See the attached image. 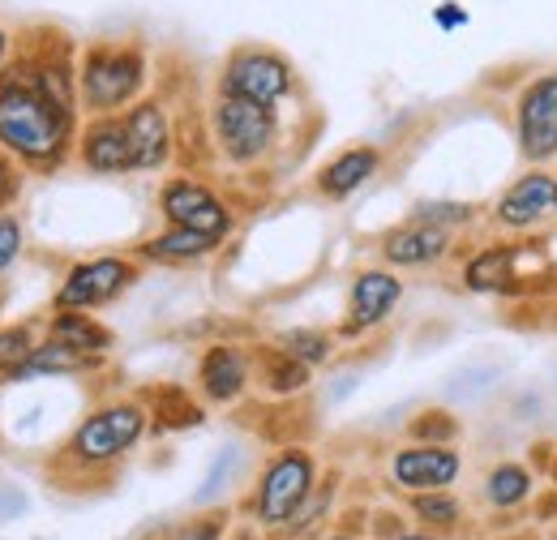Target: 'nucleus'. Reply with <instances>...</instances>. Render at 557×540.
<instances>
[{
    "mask_svg": "<svg viewBox=\"0 0 557 540\" xmlns=\"http://www.w3.org/2000/svg\"><path fill=\"white\" fill-rule=\"evenodd\" d=\"M399 279H391V274H382V270H369V274H360L356 279V287H351V322L348 331H364V327H377L391 309H395V300H399Z\"/></svg>",
    "mask_w": 557,
    "mask_h": 540,
    "instance_id": "12",
    "label": "nucleus"
},
{
    "mask_svg": "<svg viewBox=\"0 0 557 540\" xmlns=\"http://www.w3.org/2000/svg\"><path fill=\"white\" fill-rule=\"evenodd\" d=\"M283 352H292L305 365H318V360H326L331 343H326V335H318V331H292V335H283Z\"/></svg>",
    "mask_w": 557,
    "mask_h": 540,
    "instance_id": "24",
    "label": "nucleus"
},
{
    "mask_svg": "<svg viewBox=\"0 0 557 540\" xmlns=\"http://www.w3.org/2000/svg\"><path fill=\"white\" fill-rule=\"evenodd\" d=\"M129 142H134V168H159L168 159V121L154 103H141L125 121Z\"/></svg>",
    "mask_w": 557,
    "mask_h": 540,
    "instance_id": "13",
    "label": "nucleus"
},
{
    "mask_svg": "<svg viewBox=\"0 0 557 540\" xmlns=\"http://www.w3.org/2000/svg\"><path fill=\"white\" fill-rule=\"evenodd\" d=\"M0 57H4V35H0Z\"/></svg>",
    "mask_w": 557,
    "mask_h": 540,
    "instance_id": "32",
    "label": "nucleus"
},
{
    "mask_svg": "<svg viewBox=\"0 0 557 540\" xmlns=\"http://www.w3.org/2000/svg\"><path fill=\"white\" fill-rule=\"evenodd\" d=\"M404 540H429V537H404Z\"/></svg>",
    "mask_w": 557,
    "mask_h": 540,
    "instance_id": "33",
    "label": "nucleus"
},
{
    "mask_svg": "<svg viewBox=\"0 0 557 540\" xmlns=\"http://www.w3.org/2000/svg\"><path fill=\"white\" fill-rule=\"evenodd\" d=\"M129 279H134V270L125 267V262H116V258L86 262V267H77L70 279H65V287H61V305H65V309L103 305V300H112Z\"/></svg>",
    "mask_w": 557,
    "mask_h": 540,
    "instance_id": "8",
    "label": "nucleus"
},
{
    "mask_svg": "<svg viewBox=\"0 0 557 540\" xmlns=\"http://www.w3.org/2000/svg\"><path fill=\"white\" fill-rule=\"evenodd\" d=\"M463 22H468V13H463V9H450V4H446V9H437V26H446V30H450V26H463Z\"/></svg>",
    "mask_w": 557,
    "mask_h": 540,
    "instance_id": "31",
    "label": "nucleus"
},
{
    "mask_svg": "<svg viewBox=\"0 0 557 540\" xmlns=\"http://www.w3.org/2000/svg\"><path fill=\"white\" fill-rule=\"evenodd\" d=\"M240 540H249V537H240Z\"/></svg>",
    "mask_w": 557,
    "mask_h": 540,
    "instance_id": "35",
    "label": "nucleus"
},
{
    "mask_svg": "<svg viewBox=\"0 0 557 540\" xmlns=\"http://www.w3.org/2000/svg\"><path fill=\"white\" fill-rule=\"evenodd\" d=\"M138 82H141V65H138V57H129V52H95V57L86 61V77H82L86 99H90L95 108H116V103H125V99L138 90Z\"/></svg>",
    "mask_w": 557,
    "mask_h": 540,
    "instance_id": "7",
    "label": "nucleus"
},
{
    "mask_svg": "<svg viewBox=\"0 0 557 540\" xmlns=\"http://www.w3.org/2000/svg\"><path fill=\"white\" fill-rule=\"evenodd\" d=\"M292 77H287V65L275 61V57H262V52H249V57H236L227 77H223V90L236 95V99H253L262 108L278 103L287 95Z\"/></svg>",
    "mask_w": 557,
    "mask_h": 540,
    "instance_id": "6",
    "label": "nucleus"
},
{
    "mask_svg": "<svg viewBox=\"0 0 557 540\" xmlns=\"http://www.w3.org/2000/svg\"><path fill=\"white\" fill-rule=\"evenodd\" d=\"M373 168H377V155H373V150H348V155H339V159L322 172V189H326L331 198H344V194H351L356 185H364V181L373 176Z\"/></svg>",
    "mask_w": 557,
    "mask_h": 540,
    "instance_id": "17",
    "label": "nucleus"
},
{
    "mask_svg": "<svg viewBox=\"0 0 557 540\" xmlns=\"http://www.w3.org/2000/svg\"><path fill=\"white\" fill-rule=\"evenodd\" d=\"M519 146L528 159L557 155V73L536 77L519 99Z\"/></svg>",
    "mask_w": 557,
    "mask_h": 540,
    "instance_id": "4",
    "label": "nucleus"
},
{
    "mask_svg": "<svg viewBox=\"0 0 557 540\" xmlns=\"http://www.w3.org/2000/svg\"><path fill=\"white\" fill-rule=\"evenodd\" d=\"M17 245H22V232H17V223H13V219H0V270L13 262Z\"/></svg>",
    "mask_w": 557,
    "mask_h": 540,
    "instance_id": "28",
    "label": "nucleus"
},
{
    "mask_svg": "<svg viewBox=\"0 0 557 540\" xmlns=\"http://www.w3.org/2000/svg\"><path fill=\"white\" fill-rule=\"evenodd\" d=\"M70 112L44 99V90L30 86H4L0 90V142L13 146L26 159H48L65 142Z\"/></svg>",
    "mask_w": 557,
    "mask_h": 540,
    "instance_id": "1",
    "label": "nucleus"
},
{
    "mask_svg": "<svg viewBox=\"0 0 557 540\" xmlns=\"http://www.w3.org/2000/svg\"><path fill=\"white\" fill-rule=\"evenodd\" d=\"M557 210V181L545 172H532L523 181H515L506 189V198L497 202V219L510 223V228H532L536 219L554 214Z\"/></svg>",
    "mask_w": 557,
    "mask_h": 540,
    "instance_id": "11",
    "label": "nucleus"
},
{
    "mask_svg": "<svg viewBox=\"0 0 557 540\" xmlns=\"http://www.w3.org/2000/svg\"><path fill=\"white\" fill-rule=\"evenodd\" d=\"M214 130H219V142H223V150H227L232 159L249 163V159H258V155L271 146V137H275V116H271V108H262V103H253V99L227 95V99L214 108Z\"/></svg>",
    "mask_w": 557,
    "mask_h": 540,
    "instance_id": "2",
    "label": "nucleus"
},
{
    "mask_svg": "<svg viewBox=\"0 0 557 540\" xmlns=\"http://www.w3.org/2000/svg\"><path fill=\"white\" fill-rule=\"evenodd\" d=\"M86 365H90V352H77L70 343L52 339L48 347L30 352V360L17 369V378H26V373H70V369H86Z\"/></svg>",
    "mask_w": 557,
    "mask_h": 540,
    "instance_id": "19",
    "label": "nucleus"
},
{
    "mask_svg": "<svg viewBox=\"0 0 557 540\" xmlns=\"http://www.w3.org/2000/svg\"><path fill=\"white\" fill-rule=\"evenodd\" d=\"M0 181H4V168H0Z\"/></svg>",
    "mask_w": 557,
    "mask_h": 540,
    "instance_id": "34",
    "label": "nucleus"
},
{
    "mask_svg": "<svg viewBox=\"0 0 557 540\" xmlns=\"http://www.w3.org/2000/svg\"><path fill=\"white\" fill-rule=\"evenodd\" d=\"M163 210H168V219L176 223V228H194V232H207V236H223L227 232V210L210 198L202 185H194V181H176V185H168V194H163Z\"/></svg>",
    "mask_w": 557,
    "mask_h": 540,
    "instance_id": "9",
    "label": "nucleus"
},
{
    "mask_svg": "<svg viewBox=\"0 0 557 540\" xmlns=\"http://www.w3.org/2000/svg\"><path fill=\"white\" fill-rule=\"evenodd\" d=\"M528 493H532V476L523 472V468H515V464H506V468H497V472L488 476V498L497 506H515Z\"/></svg>",
    "mask_w": 557,
    "mask_h": 540,
    "instance_id": "22",
    "label": "nucleus"
},
{
    "mask_svg": "<svg viewBox=\"0 0 557 540\" xmlns=\"http://www.w3.org/2000/svg\"><path fill=\"white\" fill-rule=\"evenodd\" d=\"M267 378H271V386L275 391H300L305 382H309V373H305V360H296L292 352H271L267 356Z\"/></svg>",
    "mask_w": 557,
    "mask_h": 540,
    "instance_id": "23",
    "label": "nucleus"
},
{
    "mask_svg": "<svg viewBox=\"0 0 557 540\" xmlns=\"http://www.w3.org/2000/svg\"><path fill=\"white\" fill-rule=\"evenodd\" d=\"M446 245H450L446 228H437V223H412V228H404V232H395L386 241V258L399 262V267H420V262L442 258Z\"/></svg>",
    "mask_w": 557,
    "mask_h": 540,
    "instance_id": "14",
    "label": "nucleus"
},
{
    "mask_svg": "<svg viewBox=\"0 0 557 540\" xmlns=\"http://www.w3.org/2000/svg\"><path fill=\"white\" fill-rule=\"evenodd\" d=\"M141 433V412L134 404L121 407H103L95 412L77 438H73V455L77 459H90V464H103V459H116L121 451H129Z\"/></svg>",
    "mask_w": 557,
    "mask_h": 540,
    "instance_id": "3",
    "label": "nucleus"
},
{
    "mask_svg": "<svg viewBox=\"0 0 557 540\" xmlns=\"http://www.w3.org/2000/svg\"><path fill=\"white\" fill-rule=\"evenodd\" d=\"M219 241L207 236V232H194V228H172L168 236H159V241H150L146 245V254H154V258H202L210 254Z\"/></svg>",
    "mask_w": 557,
    "mask_h": 540,
    "instance_id": "20",
    "label": "nucleus"
},
{
    "mask_svg": "<svg viewBox=\"0 0 557 540\" xmlns=\"http://www.w3.org/2000/svg\"><path fill=\"white\" fill-rule=\"evenodd\" d=\"M468 214H472L468 206H420L417 210L420 223H437V228H442L446 219H468Z\"/></svg>",
    "mask_w": 557,
    "mask_h": 540,
    "instance_id": "29",
    "label": "nucleus"
},
{
    "mask_svg": "<svg viewBox=\"0 0 557 540\" xmlns=\"http://www.w3.org/2000/svg\"><path fill=\"white\" fill-rule=\"evenodd\" d=\"M455 476H459V455L446 446H412L395 455V480L404 489H417V493L446 489Z\"/></svg>",
    "mask_w": 557,
    "mask_h": 540,
    "instance_id": "10",
    "label": "nucleus"
},
{
    "mask_svg": "<svg viewBox=\"0 0 557 540\" xmlns=\"http://www.w3.org/2000/svg\"><path fill=\"white\" fill-rule=\"evenodd\" d=\"M52 339H61V343H70L77 352H103L112 335L103 331V327H95L90 318H77V314H65V318H57V327H52Z\"/></svg>",
    "mask_w": 557,
    "mask_h": 540,
    "instance_id": "21",
    "label": "nucleus"
},
{
    "mask_svg": "<svg viewBox=\"0 0 557 540\" xmlns=\"http://www.w3.org/2000/svg\"><path fill=\"white\" fill-rule=\"evenodd\" d=\"M335 540H344V537H335Z\"/></svg>",
    "mask_w": 557,
    "mask_h": 540,
    "instance_id": "36",
    "label": "nucleus"
},
{
    "mask_svg": "<svg viewBox=\"0 0 557 540\" xmlns=\"http://www.w3.org/2000/svg\"><path fill=\"white\" fill-rule=\"evenodd\" d=\"M30 360V339L26 331H4L0 335V373H17Z\"/></svg>",
    "mask_w": 557,
    "mask_h": 540,
    "instance_id": "25",
    "label": "nucleus"
},
{
    "mask_svg": "<svg viewBox=\"0 0 557 540\" xmlns=\"http://www.w3.org/2000/svg\"><path fill=\"white\" fill-rule=\"evenodd\" d=\"M515 258H519V249H515V245L481 254V258L468 267V287H476V292H497V287H510V279H515Z\"/></svg>",
    "mask_w": 557,
    "mask_h": 540,
    "instance_id": "18",
    "label": "nucleus"
},
{
    "mask_svg": "<svg viewBox=\"0 0 557 540\" xmlns=\"http://www.w3.org/2000/svg\"><path fill=\"white\" fill-rule=\"evenodd\" d=\"M154 540H219V524L207 519V524H181V528H168Z\"/></svg>",
    "mask_w": 557,
    "mask_h": 540,
    "instance_id": "27",
    "label": "nucleus"
},
{
    "mask_svg": "<svg viewBox=\"0 0 557 540\" xmlns=\"http://www.w3.org/2000/svg\"><path fill=\"white\" fill-rule=\"evenodd\" d=\"M202 382H207L210 400H219V404L236 400L240 386H245V360H240V352L236 347H210L207 360H202Z\"/></svg>",
    "mask_w": 557,
    "mask_h": 540,
    "instance_id": "16",
    "label": "nucleus"
},
{
    "mask_svg": "<svg viewBox=\"0 0 557 540\" xmlns=\"http://www.w3.org/2000/svg\"><path fill=\"white\" fill-rule=\"evenodd\" d=\"M417 433L420 438H424V433H442V438H450L455 425H450V420H417Z\"/></svg>",
    "mask_w": 557,
    "mask_h": 540,
    "instance_id": "30",
    "label": "nucleus"
},
{
    "mask_svg": "<svg viewBox=\"0 0 557 540\" xmlns=\"http://www.w3.org/2000/svg\"><path fill=\"white\" fill-rule=\"evenodd\" d=\"M86 163L95 172H125L134 168V142H129V130L121 121H108L99 125L95 134L86 137Z\"/></svg>",
    "mask_w": 557,
    "mask_h": 540,
    "instance_id": "15",
    "label": "nucleus"
},
{
    "mask_svg": "<svg viewBox=\"0 0 557 540\" xmlns=\"http://www.w3.org/2000/svg\"><path fill=\"white\" fill-rule=\"evenodd\" d=\"M417 515H420V519H429V524H442V528H450V524L459 519V506L433 489V493H420V498H417Z\"/></svg>",
    "mask_w": 557,
    "mask_h": 540,
    "instance_id": "26",
    "label": "nucleus"
},
{
    "mask_svg": "<svg viewBox=\"0 0 557 540\" xmlns=\"http://www.w3.org/2000/svg\"><path fill=\"white\" fill-rule=\"evenodd\" d=\"M313 484V464L300 451H287L283 459L271 464V472L262 476V493H258V515L262 524H283L296 515V506L309 498Z\"/></svg>",
    "mask_w": 557,
    "mask_h": 540,
    "instance_id": "5",
    "label": "nucleus"
}]
</instances>
